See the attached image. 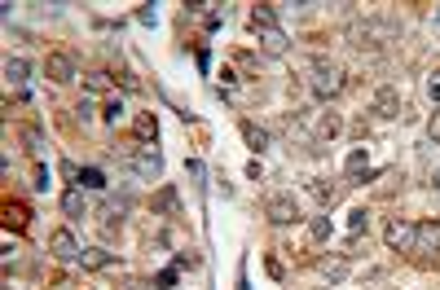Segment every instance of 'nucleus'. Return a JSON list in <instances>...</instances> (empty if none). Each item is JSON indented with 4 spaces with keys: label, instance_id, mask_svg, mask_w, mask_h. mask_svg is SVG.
<instances>
[{
    "label": "nucleus",
    "instance_id": "obj_4",
    "mask_svg": "<svg viewBox=\"0 0 440 290\" xmlns=\"http://www.w3.org/2000/svg\"><path fill=\"white\" fill-rule=\"evenodd\" d=\"M265 216H269V224H295V220H300V207H295V198H287V194H273V198L265 202Z\"/></svg>",
    "mask_w": 440,
    "mask_h": 290
},
{
    "label": "nucleus",
    "instance_id": "obj_28",
    "mask_svg": "<svg viewBox=\"0 0 440 290\" xmlns=\"http://www.w3.org/2000/svg\"><path fill=\"white\" fill-rule=\"evenodd\" d=\"M137 14H141V22H145V26H154V5H141Z\"/></svg>",
    "mask_w": 440,
    "mask_h": 290
},
{
    "label": "nucleus",
    "instance_id": "obj_22",
    "mask_svg": "<svg viewBox=\"0 0 440 290\" xmlns=\"http://www.w3.org/2000/svg\"><path fill=\"white\" fill-rule=\"evenodd\" d=\"M176 273H180V269H163L159 277H154V286H163V290H172V286H176Z\"/></svg>",
    "mask_w": 440,
    "mask_h": 290
},
{
    "label": "nucleus",
    "instance_id": "obj_19",
    "mask_svg": "<svg viewBox=\"0 0 440 290\" xmlns=\"http://www.w3.org/2000/svg\"><path fill=\"white\" fill-rule=\"evenodd\" d=\"M308 233H313V237H317V242H326V237L334 233V224H330L326 216H313V220H308Z\"/></svg>",
    "mask_w": 440,
    "mask_h": 290
},
{
    "label": "nucleus",
    "instance_id": "obj_24",
    "mask_svg": "<svg viewBox=\"0 0 440 290\" xmlns=\"http://www.w3.org/2000/svg\"><path fill=\"white\" fill-rule=\"evenodd\" d=\"M123 119V105L119 101H106V123H119Z\"/></svg>",
    "mask_w": 440,
    "mask_h": 290
},
{
    "label": "nucleus",
    "instance_id": "obj_17",
    "mask_svg": "<svg viewBox=\"0 0 440 290\" xmlns=\"http://www.w3.org/2000/svg\"><path fill=\"white\" fill-rule=\"evenodd\" d=\"M5 79H9V84H27V79H31V66L22 62V58H9V62H5Z\"/></svg>",
    "mask_w": 440,
    "mask_h": 290
},
{
    "label": "nucleus",
    "instance_id": "obj_16",
    "mask_svg": "<svg viewBox=\"0 0 440 290\" xmlns=\"http://www.w3.org/2000/svg\"><path fill=\"white\" fill-rule=\"evenodd\" d=\"M308 190H313L317 202H339V198H344V190H339V185H330V180H313Z\"/></svg>",
    "mask_w": 440,
    "mask_h": 290
},
{
    "label": "nucleus",
    "instance_id": "obj_21",
    "mask_svg": "<svg viewBox=\"0 0 440 290\" xmlns=\"http://www.w3.org/2000/svg\"><path fill=\"white\" fill-rule=\"evenodd\" d=\"M366 224H370V216H366V211H361V207H357V211H352V216H348V229H352V233H366Z\"/></svg>",
    "mask_w": 440,
    "mask_h": 290
},
{
    "label": "nucleus",
    "instance_id": "obj_23",
    "mask_svg": "<svg viewBox=\"0 0 440 290\" xmlns=\"http://www.w3.org/2000/svg\"><path fill=\"white\" fill-rule=\"evenodd\" d=\"M198 264H203V255H190V251L176 255V269H198Z\"/></svg>",
    "mask_w": 440,
    "mask_h": 290
},
{
    "label": "nucleus",
    "instance_id": "obj_14",
    "mask_svg": "<svg viewBox=\"0 0 440 290\" xmlns=\"http://www.w3.org/2000/svg\"><path fill=\"white\" fill-rule=\"evenodd\" d=\"M133 132H137V137H141L145 145H154V141H159V119H154V115H137Z\"/></svg>",
    "mask_w": 440,
    "mask_h": 290
},
{
    "label": "nucleus",
    "instance_id": "obj_3",
    "mask_svg": "<svg viewBox=\"0 0 440 290\" xmlns=\"http://www.w3.org/2000/svg\"><path fill=\"white\" fill-rule=\"evenodd\" d=\"M414 237H419V224H409V220H392L383 229V242L392 247L396 255H409L414 251Z\"/></svg>",
    "mask_w": 440,
    "mask_h": 290
},
{
    "label": "nucleus",
    "instance_id": "obj_9",
    "mask_svg": "<svg viewBox=\"0 0 440 290\" xmlns=\"http://www.w3.org/2000/svg\"><path fill=\"white\" fill-rule=\"evenodd\" d=\"M242 141L251 145V154H265V150H269V132H265L260 123H251V119H242Z\"/></svg>",
    "mask_w": 440,
    "mask_h": 290
},
{
    "label": "nucleus",
    "instance_id": "obj_26",
    "mask_svg": "<svg viewBox=\"0 0 440 290\" xmlns=\"http://www.w3.org/2000/svg\"><path fill=\"white\" fill-rule=\"evenodd\" d=\"M27 145H31V150L40 154V150H44V137H40V132H27Z\"/></svg>",
    "mask_w": 440,
    "mask_h": 290
},
{
    "label": "nucleus",
    "instance_id": "obj_10",
    "mask_svg": "<svg viewBox=\"0 0 440 290\" xmlns=\"http://www.w3.org/2000/svg\"><path fill=\"white\" fill-rule=\"evenodd\" d=\"M374 110H379L383 119H396V115H401V101H396V93L387 88V84H383V88L374 93Z\"/></svg>",
    "mask_w": 440,
    "mask_h": 290
},
{
    "label": "nucleus",
    "instance_id": "obj_27",
    "mask_svg": "<svg viewBox=\"0 0 440 290\" xmlns=\"http://www.w3.org/2000/svg\"><path fill=\"white\" fill-rule=\"evenodd\" d=\"M427 137H431V141H440V110H436V119L427 123Z\"/></svg>",
    "mask_w": 440,
    "mask_h": 290
},
{
    "label": "nucleus",
    "instance_id": "obj_6",
    "mask_svg": "<svg viewBox=\"0 0 440 290\" xmlns=\"http://www.w3.org/2000/svg\"><path fill=\"white\" fill-rule=\"evenodd\" d=\"M48 251H53L58 259H80V242H75V237H71V229H58L53 237H48Z\"/></svg>",
    "mask_w": 440,
    "mask_h": 290
},
{
    "label": "nucleus",
    "instance_id": "obj_18",
    "mask_svg": "<svg viewBox=\"0 0 440 290\" xmlns=\"http://www.w3.org/2000/svg\"><path fill=\"white\" fill-rule=\"evenodd\" d=\"M317 269H322L326 281H344V277H348V264H344V259H322Z\"/></svg>",
    "mask_w": 440,
    "mask_h": 290
},
{
    "label": "nucleus",
    "instance_id": "obj_11",
    "mask_svg": "<svg viewBox=\"0 0 440 290\" xmlns=\"http://www.w3.org/2000/svg\"><path fill=\"white\" fill-rule=\"evenodd\" d=\"M137 172H141V176H159V172H163V154L154 150V145H145V150L137 154Z\"/></svg>",
    "mask_w": 440,
    "mask_h": 290
},
{
    "label": "nucleus",
    "instance_id": "obj_13",
    "mask_svg": "<svg viewBox=\"0 0 440 290\" xmlns=\"http://www.w3.org/2000/svg\"><path fill=\"white\" fill-rule=\"evenodd\" d=\"M75 264H80V269H88V273H97V269H106V264H111V255H106V251H97V247H84Z\"/></svg>",
    "mask_w": 440,
    "mask_h": 290
},
{
    "label": "nucleus",
    "instance_id": "obj_5",
    "mask_svg": "<svg viewBox=\"0 0 440 290\" xmlns=\"http://www.w3.org/2000/svg\"><path fill=\"white\" fill-rule=\"evenodd\" d=\"M44 75L53 79V84H75V58H71V53H48Z\"/></svg>",
    "mask_w": 440,
    "mask_h": 290
},
{
    "label": "nucleus",
    "instance_id": "obj_30",
    "mask_svg": "<svg viewBox=\"0 0 440 290\" xmlns=\"http://www.w3.org/2000/svg\"><path fill=\"white\" fill-rule=\"evenodd\" d=\"M436 185H440V172H436Z\"/></svg>",
    "mask_w": 440,
    "mask_h": 290
},
{
    "label": "nucleus",
    "instance_id": "obj_20",
    "mask_svg": "<svg viewBox=\"0 0 440 290\" xmlns=\"http://www.w3.org/2000/svg\"><path fill=\"white\" fill-rule=\"evenodd\" d=\"M88 88H93V93H106V88H111V75H106V71H93V75H88Z\"/></svg>",
    "mask_w": 440,
    "mask_h": 290
},
{
    "label": "nucleus",
    "instance_id": "obj_25",
    "mask_svg": "<svg viewBox=\"0 0 440 290\" xmlns=\"http://www.w3.org/2000/svg\"><path fill=\"white\" fill-rule=\"evenodd\" d=\"M427 97H431V101H436V105H440V71H436V75H431V79H427Z\"/></svg>",
    "mask_w": 440,
    "mask_h": 290
},
{
    "label": "nucleus",
    "instance_id": "obj_8",
    "mask_svg": "<svg viewBox=\"0 0 440 290\" xmlns=\"http://www.w3.org/2000/svg\"><path fill=\"white\" fill-rule=\"evenodd\" d=\"M62 211H66L71 220H80L84 211H88V198H84V190H80V185H71V190L62 194Z\"/></svg>",
    "mask_w": 440,
    "mask_h": 290
},
{
    "label": "nucleus",
    "instance_id": "obj_29",
    "mask_svg": "<svg viewBox=\"0 0 440 290\" xmlns=\"http://www.w3.org/2000/svg\"><path fill=\"white\" fill-rule=\"evenodd\" d=\"M159 202H163V211H176V194H172V190H163V198H159Z\"/></svg>",
    "mask_w": 440,
    "mask_h": 290
},
{
    "label": "nucleus",
    "instance_id": "obj_15",
    "mask_svg": "<svg viewBox=\"0 0 440 290\" xmlns=\"http://www.w3.org/2000/svg\"><path fill=\"white\" fill-rule=\"evenodd\" d=\"M273 18H277L273 5H251V26H255V31H269V26H277Z\"/></svg>",
    "mask_w": 440,
    "mask_h": 290
},
{
    "label": "nucleus",
    "instance_id": "obj_7",
    "mask_svg": "<svg viewBox=\"0 0 440 290\" xmlns=\"http://www.w3.org/2000/svg\"><path fill=\"white\" fill-rule=\"evenodd\" d=\"M260 48L269 53V58H282V53L291 48V36L277 31V26H269V31H260Z\"/></svg>",
    "mask_w": 440,
    "mask_h": 290
},
{
    "label": "nucleus",
    "instance_id": "obj_2",
    "mask_svg": "<svg viewBox=\"0 0 440 290\" xmlns=\"http://www.w3.org/2000/svg\"><path fill=\"white\" fill-rule=\"evenodd\" d=\"M339 88H344V66H334V62L317 58V62H313V93L326 101V97H334Z\"/></svg>",
    "mask_w": 440,
    "mask_h": 290
},
{
    "label": "nucleus",
    "instance_id": "obj_1",
    "mask_svg": "<svg viewBox=\"0 0 440 290\" xmlns=\"http://www.w3.org/2000/svg\"><path fill=\"white\" fill-rule=\"evenodd\" d=\"M409 259H419V264H436L440 259V220H423L419 224V237H414Z\"/></svg>",
    "mask_w": 440,
    "mask_h": 290
},
{
    "label": "nucleus",
    "instance_id": "obj_12",
    "mask_svg": "<svg viewBox=\"0 0 440 290\" xmlns=\"http://www.w3.org/2000/svg\"><path fill=\"white\" fill-rule=\"evenodd\" d=\"M75 185H80V190H88V194H106V176H101V167H80Z\"/></svg>",
    "mask_w": 440,
    "mask_h": 290
}]
</instances>
